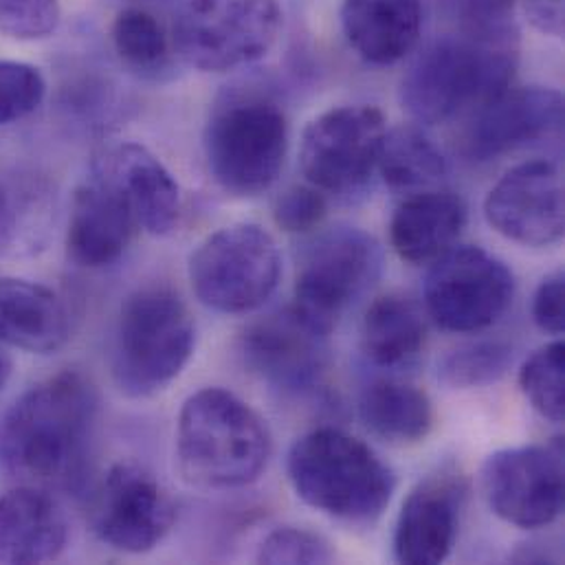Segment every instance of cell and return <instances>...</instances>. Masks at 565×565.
Masks as SVG:
<instances>
[{
  "label": "cell",
  "mask_w": 565,
  "mask_h": 565,
  "mask_svg": "<svg viewBox=\"0 0 565 565\" xmlns=\"http://www.w3.org/2000/svg\"><path fill=\"white\" fill-rule=\"evenodd\" d=\"M99 401L75 370L22 392L0 416V471L18 484L79 493L90 471Z\"/></svg>",
  "instance_id": "1"
},
{
  "label": "cell",
  "mask_w": 565,
  "mask_h": 565,
  "mask_svg": "<svg viewBox=\"0 0 565 565\" xmlns=\"http://www.w3.org/2000/svg\"><path fill=\"white\" fill-rule=\"evenodd\" d=\"M518 31L443 35L429 42L401 82V104L418 121L438 126L473 115L513 86Z\"/></svg>",
  "instance_id": "2"
},
{
  "label": "cell",
  "mask_w": 565,
  "mask_h": 565,
  "mask_svg": "<svg viewBox=\"0 0 565 565\" xmlns=\"http://www.w3.org/2000/svg\"><path fill=\"white\" fill-rule=\"evenodd\" d=\"M274 440L263 416L223 387L192 394L177 423L181 478L203 491H234L260 480Z\"/></svg>",
  "instance_id": "3"
},
{
  "label": "cell",
  "mask_w": 565,
  "mask_h": 565,
  "mask_svg": "<svg viewBox=\"0 0 565 565\" xmlns=\"http://www.w3.org/2000/svg\"><path fill=\"white\" fill-rule=\"evenodd\" d=\"M286 471L303 504L348 524L379 520L396 491V476L381 456L334 427H319L297 438Z\"/></svg>",
  "instance_id": "4"
},
{
  "label": "cell",
  "mask_w": 565,
  "mask_h": 565,
  "mask_svg": "<svg viewBox=\"0 0 565 565\" xmlns=\"http://www.w3.org/2000/svg\"><path fill=\"white\" fill-rule=\"evenodd\" d=\"M205 163L232 196H258L282 174L288 119L260 86H232L218 95L203 132Z\"/></svg>",
  "instance_id": "5"
},
{
  "label": "cell",
  "mask_w": 565,
  "mask_h": 565,
  "mask_svg": "<svg viewBox=\"0 0 565 565\" xmlns=\"http://www.w3.org/2000/svg\"><path fill=\"white\" fill-rule=\"evenodd\" d=\"M196 321L185 299L168 286H146L121 303L113 337V379L130 398L154 396L188 367Z\"/></svg>",
  "instance_id": "6"
},
{
  "label": "cell",
  "mask_w": 565,
  "mask_h": 565,
  "mask_svg": "<svg viewBox=\"0 0 565 565\" xmlns=\"http://www.w3.org/2000/svg\"><path fill=\"white\" fill-rule=\"evenodd\" d=\"M282 29L278 0H183L172 26L174 53L205 73L263 60Z\"/></svg>",
  "instance_id": "7"
},
{
  "label": "cell",
  "mask_w": 565,
  "mask_h": 565,
  "mask_svg": "<svg viewBox=\"0 0 565 565\" xmlns=\"http://www.w3.org/2000/svg\"><path fill=\"white\" fill-rule=\"evenodd\" d=\"M188 276L203 306L223 315H245L276 292L282 278V254L265 227L236 223L196 247Z\"/></svg>",
  "instance_id": "8"
},
{
  "label": "cell",
  "mask_w": 565,
  "mask_h": 565,
  "mask_svg": "<svg viewBox=\"0 0 565 565\" xmlns=\"http://www.w3.org/2000/svg\"><path fill=\"white\" fill-rule=\"evenodd\" d=\"M383 249L356 227L319 234L303 252L295 278V308L326 334L379 282Z\"/></svg>",
  "instance_id": "9"
},
{
  "label": "cell",
  "mask_w": 565,
  "mask_h": 565,
  "mask_svg": "<svg viewBox=\"0 0 565 565\" xmlns=\"http://www.w3.org/2000/svg\"><path fill=\"white\" fill-rule=\"evenodd\" d=\"M427 315L449 332H478L498 323L513 303L515 276L482 247H451L425 278Z\"/></svg>",
  "instance_id": "10"
},
{
  "label": "cell",
  "mask_w": 565,
  "mask_h": 565,
  "mask_svg": "<svg viewBox=\"0 0 565 565\" xmlns=\"http://www.w3.org/2000/svg\"><path fill=\"white\" fill-rule=\"evenodd\" d=\"M385 117L376 106H337L315 117L301 135L299 168L319 192H359L376 170Z\"/></svg>",
  "instance_id": "11"
},
{
  "label": "cell",
  "mask_w": 565,
  "mask_h": 565,
  "mask_svg": "<svg viewBox=\"0 0 565 565\" xmlns=\"http://www.w3.org/2000/svg\"><path fill=\"white\" fill-rule=\"evenodd\" d=\"M174 522L172 495L141 465L110 467L93 491L90 526L95 537L113 551L146 555L170 535Z\"/></svg>",
  "instance_id": "12"
},
{
  "label": "cell",
  "mask_w": 565,
  "mask_h": 565,
  "mask_svg": "<svg viewBox=\"0 0 565 565\" xmlns=\"http://www.w3.org/2000/svg\"><path fill=\"white\" fill-rule=\"evenodd\" d=\"M482 493L489 509L511 526H551L564 511L562 438L491 454L482 467Z\"/></svg>",
  "instance_id": "13"
},
{
  "label": "cell",
  "mask_w": 565,
  "mask_h": 565,
  "mask_svg": "<svg viewBox=\"0 0 565 565\" xmlns=\"http://www.w3.org/2000/svg\"><path fill=\"white\" fill-rule=\"evenodd\" d=\"M487 223L507 241L551 247L564 238V179L553 161L511 168L487 194Z\"/></svg>",
  "instance_id": "14"
},
{
  "label": "cell",
  "mask_w": 565,
  "mask_h": 565,
  "mask_svg": "<svg viewBox=\"0 0 565 565\" xmlns=\"http://www.w3.org/2000/svg\"><path fill=\"white\" fill-rule=\"evenodd\" d=\"M328 337L295 306L256 319L241 339L247 367L284 392L315 387L330 361Z\"/></svg>",
  "instance_id": "15"
},
{
  "label": "cell",
  "mask_w": 565,
  "mask_h": 565,
  "mask_svg": "<svg viewBox=\"0 0 565 565\" xmlns=\"http://www.w3.org/2000/svg\"><path fill=\"white\" fill-rule=\"evenodd\" d=\"M465 150L473 161H491L564 128V95L551 86H509L478 113Z\"/></svg>",
  "instance_id": "16"
},
{
  "label": "cell",
  "mask_w": 565,
  "mask_h": 565,
  "mask_svg": "<svg viewBox=\"0 0 565 565\" xmlns=\"http://www.w3.org/2000/svg\"><path fill=\"white\" fill-rule=\"evenodd\" d=\"M93 177L121 196L137 227L146 234L168 236L179 227L181 188L146 146L128 141L104 150L93 161Z\"/></svg>",
  "instance_id": "17"
},
{
  "label": "cell",
  "mask_w": 565,
  "mask_h": 565,
  "mask_svg": "<svg viewBox=\"0 0 565 565\" xmlns=\"http://www.w3.org/2000/svg\"><path fill=\"white\" fill-rule=\"evenodd\" d=\"M465 500L462 478L438 471L420 480L401 507L394 529V557L398 564H443L458 540Z\"/></svg>",
  "instance_id": "18"
},
{
  "label": "cell",
  "mask_w": 565,
  "mask_h": 565,
  "mask_svg": "<svg viewBox=\"0 0 565 565\" xmlns=\"http://www.w3.org/2000/svg\"><path fill=\"white\" fill-rule=\"evenodd\" d=\"M137 223L121 196L95 177L75 190L66 230V254L77 267L115 265L132 243Z\"/></svg>",
  "instance_id": "19"
},
{
  "label": "cell",
  "mask_w": 565,
  "mask_h": 565,
  "mask_svg": "<svg viewBox=\"0 0 565 565\" xmlns=\"http://www.w3.org/2000/svg\"><path fill=\"white\" fill-rule=\"evenodd\" d=\"M68 542V524L51 491L18 484L0 495V565L55 562Z\"/></svg>",
  "instance_id": "20"
},
{
  "label": "cell",
  "mask_w": 565,
  "mask_h": 565,
  "mask_svg": "<svg viewBox=\"0 0 565 565\" xmlns=\"http://www.w3.org/2000/svg\"><path fill=\"white\" fill-rule=\"evenodd\" d=\"M467 216V203L456 192L440 188L416 192L392 216V247L409 265H431L456 247Z\"/></svg>",
  "instance_id": "21"
},
{
  "label": "cell",
  "mask_w": 565,
  "mask_h": 565,
  "mask_svg": "<svg viewBox=\"0 0 565 565\" xmlns=\"http://www.w3.org/2000/svg\"><path fill=\"white\" fill-rule=\"evenodd\" d=\"M341 29L359 57L390 66L407 57L423 31L420 0H343Z\"/></svg>",
  "instance_id": "22"
},
{
  "label": "cell",
  "mask_w": 565,
  "mask_h": 565,
  "mask_svg": "<svg viewBox=\"0 0 565 565\" xmlns=\"http://www.w3.org/2000/svg\"><path fill=\"white\" fill-rule=\"evenodd\" d=\"M71 337V317L60 295L40 282L0 278V341L31 354H51Z\"/></svg>",
  "instance_id": "23"
},
{
  "label": "cell",
  "mask_w": 565,
  "mask_h": 565,
  "mask_svg": "<svg viewBox=\"0 0 565 565\" xmlns=\"http://www.w3.org/2000/svg\"><path fill=\"white\" fill-rule=\"evenodd\" d=\"M53 210L51 188L42 179L0 168V256L22 258L42 249Z\"/></svg>",
  "instance_id": "24"
},
{
  "label": "cell",
  "mask_w": 565,
  "mask_h": 565,
  "mask_svg": "<svg viewBox=\"0 0 565 565\" xmlns=\"http://www.w3.org/2000/svg\"><path fill=\"white\" fill-rule=\"evenodd\" d=\"M363 354L379 367L414 365L427 345V321L405 295H385L370 303L361 323Z\"/></svg>",
  "instance_id": "25"
},
{
  "label": "cell",
  "mask_w": 565,
  "mask_h": 565,
  "mask_svg": "<svg viewBox=\"0 0 565 565\" xmlns=\"http://www.w3.org/2000/svg\"><path fill=\"white\" fill-rule=\"evenodd\" d=\"M359 416L376 438L392 445H414L434 427V405L425 390L381 379L370 383L359 401Z\"/></svg>",
  "instance_id": "26"
},
{
  "label": "cell",
  "mask_w": 565,
  "mask_h": 565,
  "mask_svg": "<svg viewBox=\"0 0 565 565\" xmlns=\"http://www.w3.org/2000/svg\"><path fill=\"white\" fill-rule=\"evenodd\" d=\"M376 170L387 188L412 194L440 188L449 174V166L440 148L414 126L385 130Z\"/></svg>",
  "instance_id": "27"
},
{
  "label": "cell",
  "mask_w": 565,
  "mask_h": 565,
  "mask_svg": "<svg viewBox=\"0 0 565 565\" xmlns=\"http://www.w3.org/2000/svg\"><path fill=\"white\" fill-rule=\"evenodd\" d=\"M113 49L121 64L143 77L159 79L172 64V35L166 33L159 18L141 7H126L117 13L113 29Z\"/></svg>",
  "instance_id": "28"
},
{
  "label": "cell",
  "mask_w": 565,
  "mask_h": 565,
  "mask_svg": "<svg viewBox=\"0 0 565 565\" xmlns=\"http://www.w3.org/2000/svg\"><path fill=\"white\" fill-rule=\"evenodd\" d=\"M520 387L533 409L553 423H564L565 345L562 339L535 350L524 361Z\"/></svg>",
  "instance_id": "29"
},
{
  "label": "cell",
  "mask_w": 565,
  "mask_h": 565,
  "mask_svg": "<svg viewBox=\"0 0 565 565\" xmlns=\"http://www.w3.org/2000/svg\"><path fill=\"white\" fill-rule=\"evenodd\" d=\"M513 363V348L504 341H473L451 350L438 367V379L456 390L482 387L500 381Z\"/></svg>",
  "instance_id": "30"
},
{
  "label": "cell",
  "mask_w": 565,
  "mask_h": 565,
  "mask_svg": "<svg viewBox=\"0 0 565 565\" xmlns=\"http://www.w3.org/2000/svg\"><path fill=\"white\" fill-rule=\"evenodd\" d=\"M46 97V79L33 64L0 60V126L33 115Z\"/></svg>",
  "instance_id": "31"
},
{
  "label": "cell",
  "mask_w": 565,
  "mask_h": 565,
  "mask_svg": "<svg viewBox=\"0 0 565 565\" xmlns=\"http://www.w3.org/2000/svg\"><path fill=\"white\" fill-rule=\"evenodd\" d=\"M332 559V544L323 535L295 526L271 531L256 553L258 564H330Z\"/></svg>",
  "instance_id": "32"
},
{
  "label": "cell",
  "mask_w": 565,
  "mask_h": 565,
  "mask_svg": "<svg viewBox=\"0 0 565 565\" xmlns=\"http://www.w3.org/2000/svg\"><path fill=\"white\" fill-rule=\"evenodd\" d=\"M60 18V0H0V35L13 40L49 38Z\"/></svg>",
  "instance_id": "33"
},
{
  "label": "cell",
  "mask_w": 565,
  "mask_h": 565,
  "mask_svg": "<svg viewBox=\"0 0 565 565\" xmlns=\"http://www.w3.org/2000/svg\"><path fill=\"white\" fill-rule=\"evenodd\" d=\"M328 214L323 192L312 185H292L282 192L274 205L276 225L288 234L315 232Z\"/></svg>",
  "instance_id": "34"
},
{
  "label": "cell",
  "mask_w": 565,
  "mask_h": 565,
  "mask_svg": "<svg viewBox=\"0 0 565 565\" xmlns=\"http://www.w3.org/2000/svg\"><path fill=\"white\" fill-rule=\"evenodd\" d=\"M533 319L540 330L562 337L565 330V278L564 271L546 276L533 297Z\"/></svg>",
  "instance_id": "35"
},
{
  "label": "cell",
  "mask_w": 565,
  "mask_h": 565,
  "mask_svg": "<svg viewBox=\"0 0 565 565\" xmlns=\"http://www.w3.org/2000/svg\"><path fill=\"white\" fill-rule=\"evenodd\" d=\"M518 0H458L465 31L491 33L515 29L511 13Z\"/></svg>",
  "instance_id": "36"
},
{
  "label": "cell",
  "mask_w": 565,
  "mask_h": 565,
  "mask_svg": "<svg viewBox=\"0 0 565 565\" xmlns=\"http://www.w3.org/2000/svg\"><path fill=\"white\" fill-rule=\"evenodd\" d=\"M529 22L544 35H564V0H522Z\"/></svg>",
  "instance_id": "37"
},
{
  "label": "cell",
  "mask_w": 565,
  "mask_h": 565,
  "mask_svg": "<svg viewBox=\"0 0 565 565\" xmlns=\"http://www.w3.org/2000/svg\"><path fill=\"white\" fill-rule=\"evenodd\" d=\"M11 372H13V361H11L9 352H7V345L0 341V390L11 379Z\"/></svg>",
  "instance_id": "38"
}]
</instances>
